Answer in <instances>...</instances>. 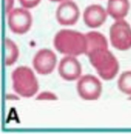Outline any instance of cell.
Segmentation results:
<instances>
[{"mask_svg": "<svg viewBox=\"0 0 131 134\" xmlns=\"http://www.w3.org/2000/svg\"><path fill=\"white\" fill-rule=\"evenodd\" d=\"M87 40V50L85 54H88L91 51L99 49H108V41L105 36L96 31L89 32L85 34Z\"/></svg>", "mask_w": 131, "mask_h": 134, "instance_id": "12", "label": "cell"}, {"mask_svg": "<svg viewBox=\"0 0 131 134\" xmlns=\"http://www.w3.org/2000/svg\"><path fill=\"white\" fill-rule=\"evenodd\" d=\"M13 89L23 97L30 98L39 90V83L32 70L26 66L16 68L12 73Z\"/></svg>", "mask_w": 131, "mask_h": 134, "instance_id": "3", "label": "cell"}, {"mask_svg": "<svg viewBox=\"0 0 131 134\" xmlns=\"http://www.w3.org/2000/svg\"><path fill=\"white\" fill-rule=\"evenodd\" d=\"M87 56L98 75L105 80L114 78L119 71V63L108 49H99L90 52Z\"/></svg>", "mask_w": 131, "mask_h": 134, "instance_id": "2", "label": "cell"}, {"mask_svg": "<svg viewBox=\"0 0 131 134\" xmlns=\"http://www.w3.org/2000/svg\"><path fill=\"white\" fill-rule=\"evenodd\" d=\"M54 46L60 53L78 56L85 53L87 40L85 34L76 31L63 29L55 35Z\"/></svg>", "mask_w": 131, "mask_h": 134, "instance_id": "1", "label": "cell"}, {"mask_svg": "<svg viewBox=\"0 0 131 134\" xmlns=\"http://www.w3.org/2000/svg\"><path fill=\"white\" fill-rule=\"evenodd\" d=\"M79 15L80 12L77 4L70 1H66L61 4L56 12V17L58 22L64 26L75 24Z\"/></svg>", "mask_w": 131, "mask_h": 134, "instance_id": "8", "label": "cell"}, {"mask_svg": "<svg viewBox=\"0 0 131 134\" xmlns=\"http://www.w3.org/2000/svg\"><path fill=\"white\" fill-rule=\"evenodd\" d=\"M130 9L129 0H109L107 12L116 20H122L128 14Z\"/></svg>", "mask_w": 131, "mask_h": 134, "instance_id": "11", "label": "cell"}, {"mask_svg": "<svg viewBox=\"0 0 131 134\" xmlns=\"http://www.w3.org/2000/svg\"><path fill=\"white\" fill-rule=\"evenodd\" d=\"M77 90L80 97L86 100H96L100 96L102 85L95 76L87 74L83 76L77 84Z\"/></svg>", "mask_w": 131, "mask_h": 134, "instance_id": "5", "label": "cell"}, {"mask_svg": "<svg viewBox=\"0 0 131 134\" xmlns=\"http://www.w3.org/2000/svg\"><path fill=\"white\" fill-rule=\"evenodd\" d=\"M51 1H52V2H61V1H64V0H50Z\"/></svg>", "mask_w": 131, "mask_h": 134, "instance_id": "18", "label": "cell"}, {"mask_svg": "<svg viewBox=\"0 0 131 134\" xmlns=\"http://www.w3.org/2000/svg\"><path fill=\"white\" fill-rule=\"evenodd\" d=\"M118 86L120 91L128 95H131V71L124 72L118 80Z\"/></svg>", "mask_w": 131, "mask_h": 134, "instance_id": "14", "label": "cell"}, {"mask_svg": "<svg viewBox=\"0 0 131 134\" xmlns=\"http://www.w3.org/2000/svg\"><path fill=\"white\" fill-rule=\"evenodd\" d=\"M58 72L61 76L66 80L74 81L80 77L81 66L74 57L65 56L60 61Z\"/></svg>", "mask_w": 131, "mask_h": 134, "instance_id": "9", "label": "cell"}, {"mask_svg": "<svg viewBox=\"0 0 131 134\" xmlns=\"http://www.w3.org/2000/svg\"><path fill=\"white\" fill-rule=\"evenodd\" d=\"M110 36L112 45L116 49L125 51L131 48V28L126 21L120 20L113 24Z\"/></svg>", "mask_w": 131, "mask_h": 134, "instance_id": "4", "label": "cell"}, {"mask_svg": "<svg viewBox=\"0 0 131 134\" xmlns=\"http://www.w3.org/2000/svg\"><path fill=\"white\" fill-rule=\"evenodd\" d=\"M41 0H19L22 6L26 8H32L36 6Z\"/></svg>", "mask_w": 131, "mask_h": 134, "instance_id": "15", "label": "cell"}, {"mask_svg": "<svg viewBox=\"0 0 131 134\" xmlns=\"http://www.w3.org/2000/svg\"><path fill=\"white\" fill-rule=\"evenodd\" d=\"M6 12V13H9L13 7L14 4V0H5Z\"/></svg>", "mask_w": 131, "mask_h": 134, "instance_id": "17", "label": "cell"}, {"mask_svg": "<svg viewBox=\"0 0 131 134\" xmlns=\"http://www.w3.org/2000/svg\"><path fill=\"white\" fill-rule=\"evenodd\" d=\"M37 100H43V99H52L55 100L57 99L56 96L51 93L50 92H43V93L40 94L38 97L36 98Z\"/></svg>", "mask_w": 131, "mask_h": 134, "instance_id": "16", "label": "cell"}, {"mask_svg": "<svg viewBox=\"0 0 131 134\" xmlns=\"http://www.w3.org/2000/svg\"><path fill=\"white\" fill-rule=\"evenodd\" d=\"M5 64L7 66H10L14 64L17 60L19 55V51L15 44L9 38L5 40Z\"/></svg>", "mask_w": 131, "mask_h": 134, "instance_id": "13", "label": "cell"}, {"mask_svg": "<svg viewBox=\"0 0 131 134\" xmlns=\"http://www.w3.org/2000/svg\"><path fill=\"white\" fill-rule=\"evenodd\" d=\"M107 13L104 8L99 5H92L86 8L84 13V20L90 28H96L105 22Z\"/></svg>", "mask_w": 131, "mask_h": 134, "instance_id": "10", "label": "cell"}, {"mask_svg": "<svg viewBox=\"0 0 131 134\" xmlns=\"http://www.w3.org/2000/svg\"><path fill=\"white\" fill-rule=\"evenodd\" d=\"M57 58L54 53L49 49L40 50L35 54L33 60V65L39 74H50L54 70Z\"/></svg>", "mask_w": 131, "mask_h": 134, "instance_id": "7", "label": "cell"}, {"mask_svg": "<svg viewBox=\"0 0 131 134\" xmlns=\"http://www.w3.org/2000/svg\"><path fill=\"white\" fill-rule=\"evenodd\" d=\"M31 13L23 8H16L9 13L8 24L11 31L18 34L28 32L32 25Z\"/></svg>", "mask_w": 131, "mask_h": 134, "instance_id": "6", "label": "cell"}]
</instances>
